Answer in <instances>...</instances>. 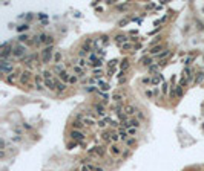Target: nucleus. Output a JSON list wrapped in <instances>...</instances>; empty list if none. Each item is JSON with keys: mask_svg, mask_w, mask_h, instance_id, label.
<instances>
[{"mask_svg": "<svg viewBox=\"0 0 204 171\" xmlns=\"http://www.w3.org/2000/svg\"><path fill=\"white\" fill-rule=\"evenodd\" d=\"M66 70V67H65V64H54V67H52V72L54 73H57V75H60L61 72H65Z\"/></svg>", "mask_w": 204, "mask_h": 171, "instance_id": "obj_21", "label": "nucleus"}, {"mask_svg": "<svg viewBox=\"0 0 204 171\" xmlns=\"http://www.w3.org/2000/svg\"><path fill=\"white\" fill-rule=\"evenodd\" d=\"M128 134H129V137H135V136L138 134V128H135V127L128 128Z\"/></svg>", "mask_w": 204, "mask_h": 171, "instance_id": "obj_34", "label": "nucleus"}, {"mask_svg": "<svg viewBox=\"0 0 204 171\" xmlns=\"http://www.w3.org/2000/svg\"><path fill=\"white\" fill-rule=\"evenodd\" d=\"M54 81H55V86H57V93H61V92H65L68 89V84L63 83V81H60V78L54 77Z\"/></svg>", "mask_w": 204, "mask_h": 171, "instance_id": "obj_12", "label": "nucleus"}, {"mask_svg": "<svg viewBox=\"0 0 204 171\" xmlns=\"http://www.w3.org/2000/svg\"><path fill=\"white\" fill-rule=\"evenodd\" d=\"M163 51H166V49H164V45H152L150 49H149V54H150L152 57H158Z\"/></svg>", "mask_w": 204, "mask_h": 171, "instance_id": "obj_7", "label": "nucleus"}, {"mask_svg": "<svg viewBox=\"0 0 204 171\" xmlns=\"http://www.w3.org/2000/svg\"><path fill=\"white\" fill-rule=\"evenodd\" d=\"M97 116L95 115H92L91 112H87V113H84V118H83V124L84 125H87V127H92V125H97Z\"/></svg>", "mask_w": 204, "mask_h": 171, "instance_id": "obj_6", "label": "nucleus"}, {"mask_svg": "<svg viewBox=\"0 0 204 171\" xmlns=\"http://www.w3.org/2000/svg\"><path fill=\"white\" fill-rule=\"evenodd\" d=\"M72 70H74V75H77L80 80H83V78H86V75H84V70L86 69H81L80 66H77V64H74L72 66Z\"/></svg>", "mask_w": 204, "mask_h": 171, "instance_id": "obj_13", "label": "nucleus"}, {"mask_svg": "<svg viewBox=\"0 0 204 171\" xmlns=\"http://www.w3.org/2000/svg\"><path fill=\"white\" fill-rule=\"evenodd\" d=\"M84 127H86V125H84L81 121H75V119L72 121V128H74V130H81V131H83Z\"/></svg>", "mask_w": 204, "mask_h": 171, "instance_id": "obj_26", "label": "nucleus"}, {"mask_svg": "<svg viewBox=\"0 0 204 171\" xmlns=\"http://www.w3.org/2000/svg\"><path fill=\"white\" fill-rule=\"evenodd\" d=\"M16 29H17L19 32H25V34H26V31L29 29V25H28V23H23V25H20V26H17Z\"/></svg>", "mask_w": 204, "mask_h": 171, "instance_id": "obj_35", "label": "nucleus"}, {"mask_svg": "<svg viewBox=\"0 0 204 171\" xmlns=\"http://www.w3.org/2000/svg\"><path fill=\"white\" fill-rule=\"evenodd\" d=\"M137 118H138L140 121H143V119H144V115H143L141 112H138V113H137Z\"/></svg>", "mask_w": 204, "mask_h": 171, "instance_id": "obj_50", "label": "nucleus"}, {"mask_svg": "<svg viewBox=\"0 0 204 171\" xmlns=\"http://www.w3.org/2000/svg\"><path fill=\"white\" fill-rule=\"evenodd\" d=\"M169 87H170V86H169V83H166V81H164V83L161 84V92H163V93H170V89H169Z\"/></svg>", "mask_w": 204, "mask_h": 171, "instance_id": "obj_39", "label": "nucleus"}, {"mask_svg": "<svg viewBox=\"0 0 204 171\" xmlns=\"http://www.w3.org/2000/svg\"><path fill=\"white\" fill-rule=\"evenodd\" d=\"M37 17H39V19H42V20H45V19H46V16H45L43 12H40V14H39Z\"/></svg>", "mask_w": 204, "mask_h": 171, "instance_id": "obj_52", "label": "nucleus"}, {"mask_svg": "<svg viewBox=\"0 0 204 171\" xmlns=\"http://www.w3.org/2000/svg\"><path fill=\"white\" fill-rule=\"evenodd\" d=\"M97 86L100 87V90H101V92H108V90L111 89V86H109V84H108L103 78H101V80H97Z\"/></svg>", "mask_w": 204, "mask_h": 171, "instance_id": "obj_16", "label": "nucleus"}, {"mask_svg": "<svg viewBox=\"0 0 204 171\" xmlns=\"http://www.w3.org/2000/svg\"><path fill=\"white\" fill-rule=\"evenodd\" d=\"M54 46H46L40 51V60H42V64H49L54 61Z\"/></svg>", "mask_w": 204, "mask_h": 171, "instance_id": "obj_1", "label": "nucleus"}, {"mask_svg": "<svg viewBox=\"0 0 204 171\" xmlns=\"http://www.w3.org/2000/svg\"><path fill=\"white\" fill-rule=\"evenodd\" d=\"M20 75H22V72H19V70H14L9 77H6V81L8 83H14L17 78H20Z\"/></svg>", "mask_w": 204, "mask_h": 171, "instance_id": "obj_19", "label": "nucleus"}, {"mask_svg": "<svg viewBox=\"0 0 204 171\" xmlns=\"http://www.w3.org/2000/svg\"><path fill=\"white\" fill-rule=\"evenodd\" d=\"M69 137H71L74 142H77V144H81V142L86 141V134H84L81 130H74V128L69 131Z\"/></svg>", "mask_w": 204, "mask_h": 171, "instance_id": "obj_5", "label": "nucleus"}, {"mask_svg": "<svg viewBox=\"0 0 204 171\" xmlns=\"http://www.w3.org/2000/svg\"><path fill=\"white\" fill-rule=\"evenodd\" d=\"M97 95H98V96H100L101 99H103V102H105V104H106V101L109 99V96H108V95H106L105 92H101V90H98V92H97Z\"/></svg>", "mask_w": 204, "mask_h": 171, "instance_id": "obj_41", "label": "nucleus"}, {"mask_svg": "<svg viewBox=\"0 0 204 171\" xmlns=\"http://www.w3.org/2000/svg\"><path fill=\"white\" fill-rule=\"evenodd\" d=\"M105 147H101V145H95V147H92V148H89L87 151H86V154L91 157V159H101L105 156Z\"/></svg>", "mask_w": 204, "mask_h": 171, "instance_id": "obj_2", "label": "nucleus"}, {"mask_svg": "<svg viewBox=\"0 0 204 171\" xmlns=\"http://www.w3.org/2000/svg\"><path fill=\"white\" fill-rule=\"evenodd\" d=\"M31 70L29 69H26L25 72H22V75H20V83L22 84H26V86H29V80H31Z\"/></svg>", "mask_w": 204, "mask_h": 171, "instance_id": "obj_11", "label": "nucleus"}, {"mask_svg": "<svg viewBox=\"0 0 204 171\" xmlns=\"http://www.w3.org/2000/svg\"><path fill=\"white\" fill-rule=\"evenodd\" d=\"M144 95H146V96H147V98H149V99H150V98H154V96H155V95H154V92H152V90H150V89H146V92H144Z\"/></svg>", "mask_w": 204, "mask_h": 171, "instance_id": "obj_48", "label": "nucleus"}, {"mask_svg": "<svg viewBox=\"0 0 204 171\" xmlns=\"http://www.w3.org/2000/svg\"><path fill=\"white\" fill-rule=\"evenodd\" d=\"M40 37V41H42V45H45V48L46 46H52V43H54V38H52V35H49V34H40L39 35Z\"/></svg>", "mask_w": 204, "mask_h": 171, "instance_id": "obj_8", "label": "nucleus"}, {"mask_svg": "<svg viewBox=\"0 0 204 171\" xmlns=\"http://www.w3.org/2000/svg\"><path fill=\"white\" fill-rule=\"evenodd\" d=\"M112 99L117 102V104H123V99H124V95L121 93V92H115L114 95H112Z\"/></svg>", "mask_w": 204, "mask_h": 171, "instance_id": "obj_20", "label": "nucleus"}, {"mask_svg": "<svg viewBox=\"0 0 204 171\" xmlns=\"http://www.w3.org/2000/svg\"><path fill=\"white\" fill-rule=\"evenodd\" d=\"M126 8H128V3H124V5H117V9H118V11H124Z\"/></svg>", "mask_w": 204, "mask_h": 171, "instance_id": "obj_49", "label": "nucleus"}, {"mask_svg": "<svg viewBox=\"0 0 204 171\" xmlns=\"http://www.w3.org/2000/svg\"><path fill=\"white\" fill-rule=\"evenodd\" d=\"M175 96H178V98H181V96H183V87H181L180 84L175 87Z\"/></svg>", "mask_w": 204, "mask_h": 171, "instance_id": "obj_45", "label": "nucleus"}, {"mask_svg": "<svg viewBox=\"0 0 204 171\" xmlns=\"http://www.w3.org/2000/svg\"><path fill=\"white\" fill-rule=\"evenodd\" d=\"M89 169L91 171H105L101 166H98V165H94V163H89Z\"/></svg>", "mask_w": 204, "mask_h": 171, "instance_id": "obj_46", "label": "nucleus"}, {"mask_svg": "<svg viewBox=\"0 0 204 171\" xmlns=\"http://www.w3.org/2000/svg\"><path fill=\"white\" fill-rule=\"evenodd\" d=\"M97 60H100V58H98V55H97V54L92 51V52L87 55V61H89V63H95Z\"/></svg>", "mask_w": 204, "mask_h": 171, "instance_id": "obj_32", "label": "nucleus"}, {"mask_svg": "<svg viewBox=\"0 0 204 171\" xmlns=\"http://www.w3.org/2000/svg\"><path fill=\"white\" fill-rule=\"evenodd\" d=\"M120 67H121V72H126V70H128V67H129V60H128V58H124V60L121 61Z\"/></svg>", "mask_w": 204, "mask_h": 171, "instance_id": "obj_36", "label": "nucleus"}, {"mask_svg": "<svg viewBox=\"0 0 204 171\" xmlns=\"http://www.w3.org/2000/svg\"><path fill=\"white\" fill-rule=\"evenodd\" d=\"M60 61H61V52L55 51V54H54V64H60Z\"/></svg>", "mask_w": 204, "mask_h": 171, "instance_id": "obj_33", "label": "nucleus"}, {"mask_svg": "<svg viewBox=\"0 0 204 171\" xmlns=\"http://www.w3.org/2000/svg\"><path fill=\"white\" fill-rule=\"evenodd\" d=\"M114 40H115V43L121 48V46H123L124 43H128L131 38H128V35H124V34H117V35L114 37Z\"/></svg>", "mask_w": 204, "mask_h": 171, "instance_id": "obj_10", "label": "nucleus"}, {"mask_svg": "<svg viewBox=\"0 0 204 171\" xmlns=\"http://www.w3.org/2000/svg\"><path fill=\"white\" fill-rule=\"evenodd\" d=\"M154 95H155V96H160V90H158L157 87L154 89Z\"/></svg>", "mask_w": 204, "mask_h": 171, "instance_id": "obj_53", "label": "nucleus"}, {"mask_svg": "<svg viewBox=\"0 0 204 171\" xmlns=\"http://www.w3.org/2000/svg\"><path fill=\"white\" fill-rule=\"evenodd\" d=\"M89 64H91V63L87 61V58H78V60H77V66H80L81 69H86Z\"/></svg>", "mask_w": 204, "mask_h": 171, "instance_id": "obj_24", "label": "nucleus"}, {"mask_svg": "<svg viewBox=\"0 0 204 171\" xmlns=\"http://www.w3.org/2000/svg\"><path fill=\"white\" fill-rule=\"evenodd\" d=\"M31 41V37L28 35V34H20L19 37H17V43H20V45H23V43H29Z\"/></svg>", "mask_w": 204, "mask_h": 171, "instance_id": "obj_18", "label": "nucleus"}, {"mask_svg": "<svg viewBox=\"0 0 204 171\" xmlns=\"http://www.w3.org/2000/svg\"><path fill=\"white\" fill-rule=\"evenodd\" d=\"M14 69H16V66H14L11 58L9 60H0V70H2L3 75H11L14 72Z\"/></svg>", "mask_w": 204, "mask_h": 171, "instance_id": "obj_3", "label": "nucleus"}, {"mask_svg": "<svg viewBox=\"0 0 204 171\" xmlns=\"http://www.w3.org/2000/svg\"><path fill=\"white\" fill-rule=\"evenodd\" d=\"M117 133H118V134H120V137H121V141H123V142H124V141H128V139H129V134H128V130H124V128H123V127H120V128H118V131H117Z\"/></svg>", "mask_w": 204, "mask_h": 171, "instance_id": "obj_22", "label": "nucleus"}, {"mask_svg": "<svg viewBox=\"0 0 204 171\" xmlns=\"http://www.w3.org/2000/svg\"><path fill=\"white\" fill-rule=\"evenodd\" d=\"M72 171H80V169H78V168H75V169H72Z\"/></svg>", "mask_w": 204, "mask_h": 171, "instance_id": "obj_55", "label": "nucleus"}, {"mask_svg": "<svg viewBox=\"0 0 204 171\" xmlns=\"http://www.w3.org/2000/svg\"><path fill=\"white\" fill-rule=\"evenodd\" d=\"M92 69H101V66H103V58H100V60H97L95 63H91L89 64Z\"/></svg>", "mask_w": 204, "mask_h": 171, "instance_id": "obj_30", "label": "nucleus"}, {"mask_svg": "<svg viewBox=\"0 0 204 171\" xmlns=\"http://www.w3.org/2000/svg\"><path fill=\"white\" fill-rule=\"evenodd\" d=\"M141 83H143L144 86H150V84H152V78H150V77H143V78H141Z\"/></svg>", "mask_w": 204, "mask_h": 171, "instance_id": "obj_44", "label": "nucleus"}, {"mask_svg": "<svg viewBox=\"0 0 204 171\" xmlns=\"http://www.w3.org/2000/svg\"><path fill=\"white\" fill-rule=\"evenodd\" d=\"M69 77H71V73H69L68 70H65V72H61V73L58 75L60 81H63V83H66V84H68V81H69Z\"/></svg>", "mask_w": 204, "mask_h": 171, "instance_id": "obj_27", "label": "nucleus"}, {"mask_svg": "<svg viewBox=\"0 0 204 171\" xmlns=\"http://www.w3.org/2000/svg\"><path fill=\"white\" fill-rule=\"evenodd\" d=\"M98 90H100V89H98L97 86H94V84H91V86H86V87H84V92H86V93H97Z\"/></svg>", "mask_w": 204, "mask_h": 171, "instance_id": "obj_29", "label": "nucleus"}, {"mask_svg": "<svg viewBox=\"0 0 204 171\" xmlns=\"http://www.w3.org/2000/svg\"><path fill=\"white\" fill-rule=\"evenodd\" d=\"M26 52H28V49H26L25 45L17 43V45H14V48H13V57L17 58V60L25 58V57H26Z\"/></svg>", "mask_w": 204, "mask_h": 171, "instance_id": "obj_4", "label": "nucleus"}, {"mask_svg": "<svg viewBox=\"0 0 204 171\" xmlns=\"http://www.w3.org/2000/svg\"><path fill=\"white\" fill-rule=\"evenodd\" d=\"M45 87L49 89L51 92H57V86H55L54 78H51V80H45Z\"/></svg>", "mask_w": 204, "mask_h": 171, "instance_id": "obj_17", "label": "nucleus"}, {"mask_svg": "<svg viewBox=\"0 0 204 171\" xmlns=\"http://www.w3.org/2000/svg\"><path fill=\"white\" fill-rule=\"evenodd\" d=\"M80 81V78L77 77V75H72L71 73V77H69V81H68V84H77Z\"/></svg>", "mask_w": 204, "mask_h": 171, "instance_id": "obj_38", "label": "nucleus"}, {"mask_svg": "<svg viewBox=\"0 0 204 171\" xmlns=\"http://www.w3.org/2000/svg\"><path fill=\"white\" fill-rule=\"evenodd\" d=\"M106 3H108V5H115V0H108Z\"/></svg>", "mask_w": 204, "mask_h": 171, "instance_id": "obj_54", "label": "nucleus"}, {"mask_svg": "<svg viewBox=\"0 0 204 171\" xmlns=\"http://www.w3.org/2000/svg\"><path fill=\"white\" fill-rule=\"evenodd\" d=\"M112 131L111 130H105V131H101V134H100V137H101V141H105V142H112Z\"/></svg>", "mask_w": 204, "mask_h": 171, "instance_id": "obj_14", "label": "nucleus"}, {"mask_svg": "<svg viewBox=\"0 0 204 171\" xmlns=\"http://www.w3.org/2000/svg\"><path fill=\"white\" fill-rule=\"evenodd\" d=\"M42 75H43V78H45V80H51V78H54V75H52V72H51V70H43V72H42Z\"/></svg>", "mask_w": 204, "mask_h": 171, "instance_id": "obj_43", "label": "nucleus"}, {"mask_svg": "<svg viewBox=\"0 0 204 171\" xmlns=\"http://www.w3.org/2000/svg\"><path fill=\"white\" fill-rule=\"evenodd\" d=\"M202 80H204V72H199V73L196 75V78H195V83L199 84V83H202Z\"/></svg>", "mask_w": 204, "mask_h": 171, "instance_id": "obj_47", "label": "nucleus"}, {"mask_svg": "<svg viewBox=\"0 0 204 171\" xmlns=\"http://www.w3.org/2000/svg\"><path fill=\"white\" fill-rule=\"evenodd\" d=\"M140 63L143 64V66H152V57H144V58H141L140 60Z\"/></svg>", "mask_w": 204, "mask_h": 171, "instance_id": "obj_31", "label": "nucleus"}, {"mask_svg": "<svg viewBox=\"0 0 204 171\" xmlns=\"http://www.w3.org/2000/svg\"><path fill=\"white\" fill-rule=\"evenodd\" d=\"M124 113H126L128 116H134V115L138 113V110H137V107H134L132 104H128V105H124Z\"/></svg>", "mask_w": 204, "mask_h": 171, "instance_id": "obj_15", "label": "nucleus"}, {"mask_svg": "<svg viewBox=\"0 0 204 171\" xmlns=\"http://www.w3.org/2000/svg\"><path fill=\"white\" fill-rule=\"evenodd\" d=\"M160 83H164V81H163V75H160V73L154 75V77H152V86H158Z\"/></svg>", "mask_w": 204, "mask_h": 171, "instance_id": "obj_25", "label": "nucleus"}, {"mask_svg": "<svg viewBox=\"0 0 204 171\" xmlns=\"http://www.w3.org/2000/svg\"><path fill=\"white\" fill-rule=\"evenodd\" d=\"M170 54H172V51H170V49H166V51H163V52H161L157 58H158V61H164V60H166Z\"/></svg>", "mask_w": 204, "mask_h": 171, "instance_id": "obj_23", "label": "nucleus"}, {"mask_svg": "<svg viewBox=\"0 0 204 171\" xmlns=\"http://www.w3.org/2000/svg\"><path fill=\"white\" fill-rule=\"evenodd\" d=\"M109 153H111L112 156H121V154H123V148H121L118 144H111Z\"/></svg>", "mask_w": 204, "mask_h": 171, "instance_id": "obj_9", "label": "nucleus"}, {"mask_svg": "<svg viewBox=\"0 0 204 171\" xmlns=\"http://www.w3.org/2000/svg\"><path fill=\"white\" fill-rule=\"evenodd\" d=\"M77 145V142H68V148H74Z\"/></svg>", "mask_w": 204, "mask_h": 171, "instance_id": "obj_51", "label": "nucleus"}, {"mask_svg": "<svg viewBox=\"0 0 204 171\" xmlns=\"http://www.w3.org/2000/svg\"><path fill=\"white\" fill-rule=\"evenodd\" d=\"M158 66H160V63H157V64H152V66H149V67H147V70H149L150 73L157 75V70H158Z\"/></svg>", "mask_w": 204, "mask_h": 171, "instance_id": "obj_37", "label": "nucleus"}, {"mask_svg": "<svg viewBox=\"0 0 204 171\" xmlns=\"http://www.w3.org/2000/svg\"><path fill=\"white\" fill-rule=\"evenodd\" d=\"M103 69H94V72H92V75H94V78L95 80H101L103 78Z\"/></svg>", "mask_w": 204, "mask_h": 171, "instance_id": "obj_28", "label": "nucleus"}, {"mask_svg": "<svg viewBox=\"0 0 204 171\" xmlns=\"http://www.w3.org/2000/svg\"><path fill=\"white\" fill-rule=\"evenodd\" d=\"M135 46H134V43H131V41H128V43H124L123 46H121V49L123 51H131V49H134Z\"/></svg>", "mask_w": 204, "mask_h": 171, "instance_id": "obj_42", "label": "nucleus"}, {"mask_svg": "<svg viewBox=\"0 0 204 171\" xmlns=\"http://www.w3.org/2000/svg\"><path fill=\"white\" fill-rule=\"evenodd\" d=\"M135 144H137L135 137H129L128 141H124V145H126V147H135Z\"/></svg>", "mask_w": 204, "mask_h": 171, "instance_id": "obj_40", "label": "nucleus"}]
</instances>
